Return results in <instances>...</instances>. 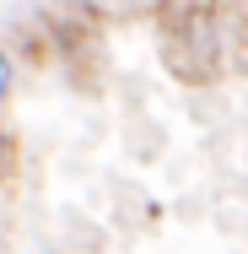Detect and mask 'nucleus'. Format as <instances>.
<instances>
[{
	"instance_id": "nucleus-1",
	"label": "nucleus",
	"mask_w": 248,
	"mask_h": 254,
	"mask_svg": "<svg viewBox=\"0 0 248 254\" xmlns=\"http://www.w3.org/2000/svg\"><path fill=\"white\" fill-rule=\"evenodd\" d=\"M162 65L184 87H210L227 70V0H162L156 11Z\"/></svg>"
},
{
	"instance_id": "nucleus-2",
	"label": "nucleus",
	"mask_w": 248,
	"mask_h": 254,
	"mask_svg": "<svg viewBox=\"0 0 248 254\" xmlns=\"http://www.w3.org/2000/svg\"><path fill=\"white\" fill-rule=\"evenodd\" d=\"M16 162H22V146H16V135L0 125V190L16 179Z\"/></svg>"
},
{
	"instance_id": "nucleus-3",
	"label": "nucleus",
	"mask_w": 248,
	"mask_h": 254,
	"mask_svg": "<svg viewBox=\"0 0 248 254\" xmlns=\"http://www.w3.org/2000/svg\"><path fill=\"white\" fill-rule=\"evenodd\" d=\"M5 92H11V54L0 49V103H5Z\"/></svg>"
}]
</instances>
